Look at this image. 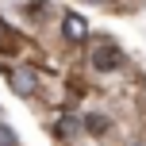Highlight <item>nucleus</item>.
<instances>
[{
    "label": "nucleus",
    "mask_w": 146,
    "mask_h": 146,
    "mask_svg": "<svg viewBox=\"0 0 146 146\" xmlns=\"http://www.w3.org/2000/svg\"><path fill=\"white\" fill-rule=\"evenodd\" d=\"M8 85H12L19 96H35L38 81H35V73H31V69H12V73H8Z\"/></svg>",
    "instance_id": "f03ea898"
},
{
    "label": "nucleus",
    "mask_w": 146,
    "mask_h": 146,
    "mask_svg": "<svg viewBox=\"0 0 146 146\" xmlns=\"http://www.w3.org/2000/svg\"><path fill=\"white\" fill-rule=\"evenodd\" d=\"M58 135H66V139H69V135H77V119H73V115H62V123H58Z\"/></svg>",
    "instance_id": "20e7f679"
},
{
    "label": "nucleus",
    "mask_w": 146,
    "mask_h": 146,
    "mask_svg": "<svg viewBox=\"0 0 146 146\" xmlns=\"http://www.w3.org/2000/svg\"><path fill=\"white\" fill-rule=\"evenodd\" d=\"M0 38H4V19H0Z\"/></svg>",
    "instance_id": "39448f33"
},
{
    "label": "nucleus",
    "mask_w": 146,
    "mask_h": 146,
    "mask_svg": "<svg viewBox=\"0 0 146 146\" xmlns=\"http://www.w3.org/2000/svg\"><path fill=\"white\" fill-rule=\"evenodd\" d=\"M119 62H123V54H119L115 46H96L92 50V66L96 69H115Z\"/></svg>",
    "instance_id": "7ed1b4c3"
},
{
    "label": "nucleus",
    "mask_w": 146,
    "mask_h": 146,
    "mask_svg": "<svg viewBox=\"0 0 146 146\" xmlns=\"http://www.w3.org/2000/svg\"><path fill=\"white\" fill-rule=\"evenodd\" d=\"M62 35H66L69 42H85V38H88V23L81 19L77 12H66V15H62Z\"/></svg>",
    "instance_id": "f257e3e1"
}]
</instances>
